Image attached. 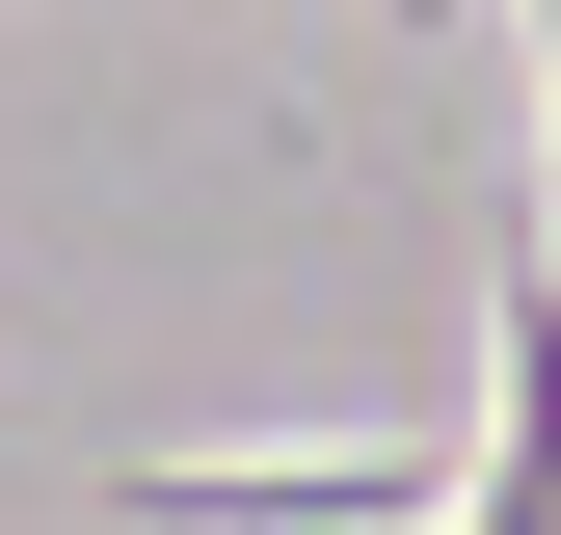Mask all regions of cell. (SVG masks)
<instances>
[{"label":"cell","mask_w":561,"mask_h":535,"mask_svg":"<svg viewBox=\"0 0 561 535\" xmlns=\"http://www.w3.org/2000/svg\"><path fill=\"white\" fill-rule=\"evenodd\" d=\"M107 535H455L428 429H321V455H134Z\"/></svg>","instance_id":"1"},{"label":"cell","mask_w":561,"mask_h":535,"mask_svg":"<svg viewBox=\"0 0 561 535\" xmlns=\"http://www.w3.org/2000/svg\"><path fill=\"white\" fill-rule=\"evenodd\" d=\"M455 535H561V241L508 268V349H481V429H455Z\"/></svg>","instance_id":"2"}]
</instances>
